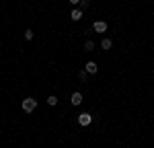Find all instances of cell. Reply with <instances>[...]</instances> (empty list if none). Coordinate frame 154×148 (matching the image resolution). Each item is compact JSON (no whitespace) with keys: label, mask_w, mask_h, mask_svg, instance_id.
<instances>
[{"label":"cell","mask_w":154,"mask_h":148,"mask_svg":"<svg viewBox=\"0 0 154 148\" xmlns=\"http://www.w3.org/2000/svg\"><path fill=\"white\" fill-rule=\"evenodd\" d=\"M21 107H23L25 113H33L35 107H37V101L33 97H27V99H23V105H21Z\"/></svg>","instance_id":"cell-1"},{"label":"cell","mask_w":154,"mask_h":148,"mask_svg":"<svg viewBox=\"0 0 154 148\" xmlns=\"http://www.w3.org/2000/svg\"><path fill=\"white\" fill-rule=\"evenodd\" d=\"M78 123H80L82 128L91 125V123H93V115H91V113H80V115H78Z\"/></svg>","instance_id":"cell-2"},{"label":"cell","mask_w":154,"mask_h":148,"mask_svg":"<svg viewBox=\"0 0 154 148\" xmlns=\"http://www.w3.org/2000/svg\"><path fill=\"white\" fill-rule=\"evenodd\" d=\"M107 27H109V25H107L105 21H95V23H93V29H95L97 33H105Z\"/></svg>","instance_id":"cell-3"},{"label":"cell","mask_w":154,"mask_h":148,"mask_svg":"<svg viewBox=\"0 0 154 148\" xmlns=\"http://www.w3.org/2000/svg\"><path fill=\"white\" fill-rule=\"evenodd\" d=\"M70 101H72V105H80L82 103V93H72Z\"/></svg>","instance_id":"cell-4"},{"label":"cell","mask_w":154,"mask_h":148,"mask_svg":"<svg viewBox=\"0 0 154 148\" xmlns=\"http://www.w3.org/2000/svg\"><path fill=\"white\" fill-rule=\"evenodd\" d=\"M84 70H86V72H88V74H95L97 70H99V66H97L95 62H88V64L84 66Z\"/></svg>","instance_id":"cell-5"},{"label":"cell","mask_w":154,"mask_h":148,"mask_svg":"<svg viewBox=\"0 0 154 148\" xmlns=\"http://www.w3.org/2000/svg\"><path fill=\"white\" fill-rule=\"evenodd\" d=\"M82 19V8H72V21H80Z\"/></svg>","instance_id":"cell-6"},{"label":"cell","mask_w":154,"mask_h":148,"mask_svg":"<svg viewBox=\"0 0 154 148\" xmlns=\"http://www.w3.org/2000/svg\"><path fill=\"white\" fill-rule=\"evenodd\" d=\"M99 43H101V48H103V49H111V45H113V41H111V39H107V37H103Z\"/></svg>","instance_id":"cell-7"},{"label":"cell","mask_w":154,"mask_h":148,"mask_svg":"<svg viewBox=\"0 0 154 148\" xmlns=\"http://www.w3.org/2000/svg\"><path fill=\"white\" fill-rule=\"evenodd\" d=\"M93 48H95V41H91V39H88V41H84V49H86V51H91Z\"/></svg>","instance_id":"cell-8"},{"label":"cell","mask_w":154,"mask_h":148,"mask_svg":"<svg viewBox=\"0 0 154 148\" xmlns=\"http://www.w3.org/2000/svg\"><path fill=\"white\" fill-rule=\"evenodd\" d=\"M48 105H58V97H54V95L48 97Z\"/></svg>","instance_id":"cell-9"},{"label":"cell","mask_w":154,"mask_h":148,"mask_svg":"<svg viewBox=\"0 0 154 148\" xmlns=\"http://www.w3.org/2000/svg\"><path fill=\"white\" fill-rule=\"evenodd\" d=\"M86 70H80V72H78V78H80V80H82V82H86Z\"/></svg>","instance_id":"cell-10"},{"label":"cell","mask_w":154,"mask_h":148,"mask_svg":"<svg viewBox=\"0 0 154 148\" xmlns=\"http://www.w3.org/2000/svg\"><path fill=\"white\" fill-rule=\"evenodd\" d=\"M25 39H27V41H31V39H33V31H31V29H27V31H25Z\"/></svg>","instance_id":"cell-11"},{"label":"cell","mask_w":154,"mask_h":148,"mask_svg":"<svg viewBox=\"0 0 154 148\" xmlns=\"http://www.w3.org/2000/svg\"><path fill=\"white\" fill-rule=\"evenodd\" d=\"M70 4H72V6H76V4H80V0H70Z\"/></svg>","instance_id":"cell-12"},{"label":"cell","mask_w":154,"mask_h":148,"mask_svg":"<svg viewBox=\"0 0 154 148\" xmlns=\"http://www.w3.org/2000/svg\"><path fill=\"white\" fill-rule=\"evenodd\" d=\"M88 2H91V0H80V4H82V6H86Z\"/></svg>","instance_id":"cell-13"}]
</instances>
